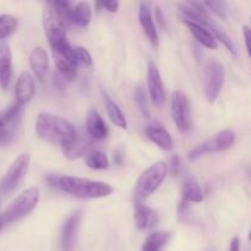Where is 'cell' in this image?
Masks as SVG:
<instances>
[{"instance_id":"obj_6","label":"cell","mask_w":251,"mask_h":251,"mask_svg":"<svg viewBox=\"0 0 251 251\" xmlns=\"http://www.w3.org/2000/svg\"><path fill=\"white\" fill-rule=\"evenodd\" d=\"M43 28L53 50H55L68 42L66 41L65 26H64L63 21L59 17L58 12L54 9L51 2H47L46 6H44Z\"/></svg>"},{"instance_id":"obj_9","label":"cell","mask_w":251,"mask_h":251,"mask_svg":"<svg viewBox=\"0 0 251 251\" xmlns=\"http://www.w3.org/2000/svg\"><path fill=\"white\" fill-rule=\"evenodd\" d=\"M29 163H31V156L28 153H21L19 157H16V159L12 162L11 166L5 173L4 178L0 181V193H11L19 185L25 174L27 173Z\"/></svg>"},{"instance_id":"obj_24","label":"cell","mask_w":251,"mask_h":251,"mask_svg":"<svg viewBox=\"0 0 251 251\" xmlns=\"http://www.w3.org/2000/svg\"><path fill=\"white\" fill-rule=\"evenodd\" d=\"M103 96H104V100H105V108H107L108 117L110 118V120H112L118 127L126 130L127 129L126 118L124 117V114H123V112L120 110V108L118 107V104L114 102V100H110V97H108L107 93H103Z\"/></svg>"},{"instance_id":"obj_34","label":"cell","mask_w":251,"mask_h":251,"mask_svg":"<svg viewBox=\"0 0 251 251\" xmlns=\"http://www.w3.org/2000/svg\"><path fill=\"white\" fill-rule=\"evenodd\" d=\"M229 251H240V242L238 237H235L234 239L232 240V243H230Z\"/></svg>"},{"instance_id":"obj_5","label":"cell","mask_w":251,"mask_h":251,"mask_svg":"<svg viewBox=\"0 0 251 251\" xmlns=\"http://www.w3.org/2000/svg\"><path fill=\"white\" fill-rule=\"evenodd\" d=\"M235 144V134L232 130H222V131L217 132L213 136L206 141L201 142V144L196 145L195 147L189 151L188 158L190 161H195V159L200 158V157L205 156L208 153H217V152L226 151V150L230 149L233 145Z\"/></svg>"},{"instance_id":"obj_29","label":"cell","mask_w":251,"mask_h":251,"mask_svg":"<svg viewBox=\"0 0 251 251\" xmlns=\"http://www.w3.org/2000/svg\"><path fill=\"white\" fill-rule=\"evenodd\" d=\"M134 97H135V102H136V104H137V107H139L140 112L144 114L145 118H150L149 107H147L146 93H145L144 88L140 87V86H137L136 90H135Z\"/></svg>"},{"instance_id":"obj_8","label":"cell","mask_w":251,"mask_h":251,"mask_svg":"<svg viewBox=\"0 0 251 251\" xmlns=\"http://www.w3.org/2000/svg\"><path fill=\"white\" fill-rule=\"evenodd\" d=\"M171 113L176 127L181 134H188L191 129L190 103L183 91H174L172 95Z\"/></svg>"},{"instance_id":"obj_27","label":"cell","mask_w":251,"mask_h":251,"mask_svg":"<svg viewBox=\"0 0 251 251\" xmlns=\"http://www.w3.org/2000/svg\"><path fill=\"white\" fill-rule=\"evenodd\" d=\"M54 56H55L56 69H58L59 73L61 74V76L69 81L75 80L76 76H77V65L70 63V61L61 58V56H58V55H54Z\"/></svg>"},{"instance_id":"obj_10","label":"cell","mask_w":251,"mask_h":251,"mask_svg":"<svg viewBox=\"0 0 251 251\" xmlns=\"http://www.w3.org/2000/svg\"><path fill=\"white\" fill-rule=\"evenodd\" d=\"M22 118V107L16 102L1 114L0 122V145L9 144L14 139Z\"/></svg>"},{"instance_id":"obj_18","label":"cell","mask_w":251,"mask_h":251,"mask_svg":"<svg viewBox=\"0 0 251 251\" xmlns=\"http://www.w3.org/2000/svg\"><path fill=\"white\" fill-rule=\"evenodd\" d=\"M12 78V54L7 44H0V87L7 90Z\"/></svg>"},{"instance_id":"obj_15","label":"cell","mask_w":251,"mask_h":251,"mask_svg":"<svg viewBox=\"0 0 251 251\" xmlns=\"http://www.w3.org/2000/svg\"><path fill=\"white\" fill-rule=\"evenodd\" d=\"M134 220L137 229L149 230L158 226L159 216L153 208L142 205V203H136Z\"/></svg>"},{"instance_id":"obj_23","label":"cell","mask_w":251,"mask_h":251,"mask_svg":"<svg viewBox=\"0 0 251 251\" xmlns=\"http://www.w3.org/2000/svg\"><path fill=\"white\" fill-rule=\"evenodd\" d=\"M171 238L168 232H154L146 238L141 247V251H161Z\"/></svg>"},{"instance_id":"obj_11","label":"cell","mask_w":251,"mask_h":251,"mask_svg":"<svg viewBox=\"0 0 251 251\" xmlns=\"http://www.w3.org/2000/svg\"><path fill=\"white\" fill-rule=\"evenodd\" d=\"M81 220H82V212L78 210L71 213L66 218L65 222H64L60 238V244L63 251H73L74 248H75Z\"/></svg>"},{"instance_id":"obj_35","label":"cell","mask_w":251,"mask_h":251,"mask_svg":"<svg viewBox=\"0 0 251 251\" xmlns=\"http://www.w3.org/2000/svg\"><path fill=\"white\" fill-rule=\"evenodd\" d=\"M179 166H180V163H179L178 156H174L173 159H172V168H173V173L174 174L178 173Z\"/></svg>"},{"instance_id":"obj_12","label":"cell","mask_w":251,"mask_h":251,"mask_svg":"<svg viewBox=\"0 0 251 251\" xmlns=\"http://www.w3.org/2000/svg\"><path fill=\"white\" fill-rule=\"evenodd\" d=\"M147 91L150 98L156 107H161L166 100L163 83H162L161 73L154 63H149L147 66Z\"/></svg>"},{"instance_id":"obj_21","label":"cell","mask_w":251,"mask_h":251,"mask_svg":"<svg viewBox=\"0 0 251 251\" xmlns=\"http://www.w3.org/2000/svg\"><path fill=\"white\" fill-rule=\"evenodd\" d=\"M185 25L188 26L189 31L191 32V34L195 37V39L199 43L202 44L206 48L217 49V39L215 38V36H213L205 26H202V25L200 24H196V22L189 21V20H185Z\"/></svg>"},{"instance_id":"obj_7","label":"cell","mask_w":251,"mask_h":251,"mask_svg":"<svg viewBox=\"0 0 251 251\" xmlns=\"http://www.w3.org/2000/svg\"><path fill=\"white\" fill-rule=\"evenodd\" d=\"M225 77L226 73L222 63L212 59V60L206 64L203 88H205L206 100L211 104H213L217 100V98L220 97L223 83H225Z\"/></svg>"},{"instance_id":"obj_38","label":"cell","mask_w":251,"mask_h":251,"mask_svg":"<svg viewBox=\"0 0 251 251\" xmlns=\"http://www.w3.org/2000/svg\"><path fill=\"white\" fill-rule=\"evenodd\" d=\"M0 122H1V114H0Z\"/></svg>"},{"instance_id":"obj_30","label":"cell","mask_w":251,"mask_h":251,"mask_svg":"<svg viewBox=\"0 0 251 251\" xmlns=\"http://www.w3.org/2000/svg\"><path fill=\"white\" fill-rule=\"evenodd\" d=\"M205 7L207 10H210L211 12H213L215 15H217L218 17L221 19L226 20L227 19V12H228V7L226 2L222 1H205L203 2Z\"/></svg>"},{"instance_id":"obj_13","label":"cell","mask_w":251,"mask_h":251,"mask_svg":"<svg viewBox=\"0 0 251 251\" xmlns=\"http://www.w3.org/2000/svg\"><path fill=\"white\" fill-rule=\"evenodd\" d=\"M34 92H36V87H34V78L32 74L28 71L20 74L16 86H15V98H16L17 104L24 107L33 98Z\"/></svg>"},{"instance_id":"obj_33","label":"cell","mask_w":251,"mask_h":251,"mask_svg":"<svg viewBox=\"0 0 251 251\" xmlns=\"http://www.w3.org/2000/svg\"><path fill=\"white\" fill-rule=\"evenodd\" d=\"M249 33L250 29L248 26L243 27V34H244V42H245V48H247L248 54H250V46H249Z\"/></svg>"},{"instance_id":"obj_19","label":"cell","mask_w":251,"mask_h":251,"mask_svg":"<svg viewBox=\"0 0 251 251\" xmlns=\"http://www.w3.org/2000/svg\"><path fill=\"white\" fill-rule=\"evenodd\" d=\"M29 66L33 75L39 81L44 80L47 70H48V54H47L46 49L42 47H36L32 50L31 55H29Z\"/></svg>"},{"instance_id":"obj_2","label":"cell","mask_w":251,"mask_h":251,"mask_svg":"<svg viewBox=\"0 0 251 251\" xmlns=\"http://www.w3.org/2000/svg\"><path fill=\"white\" fill-rule=\"evenodd\" d=\"M58 188L80 199H100L114 193V188L110 184L76 176H59Z\"/></svg>"},{"instance_id":"obj_14","label":"cell","mask_w":251,"mask_h":251,"mask_svg":"<svg viewBox=\"0 0 251 251\" xmlns=\"http://www.w3.org/2000/svg\"><path fill=\"white\" fill-rule=\"evenodd\" d=\"M139 21L141 25V28L144 29L147 39L153 47H158L159 36L157 32L156 25H154V19L152 16L151 7L147 2H141L139 9Z\"/></svg>"},{"instance_id":"obj_28","label":"cell","mask_w":251,"mask_h":251,"mask_svg":"<svg viewBox=\"0 0 251 251\" xmlns=\"http://www.w3.org/2000/svg\"><path fill=\"white\" fill-rule=\"evenodd\" d=\"M17 28V17L12 15H0V41L15 33Z\"/></svg>"},{"instance_id":"obj_25","label":"cell","mask_w":251,"mask_h":251,"mask_svg":"<svg viewBox=\"0 0 251 251\" xmlns=\"http://www.w3.org/2000/svg\"><path fill=\"white\" fill-rule=\"evenodd\" d=\"M183 194H184V200L188 202H195L199 203L203 200V194L201 191L200 185L198 181L193 178H186L184 180L183 185Z\"/></svg>"},{"instance_id":"obj_17","label":"cell","mask_w":251,"mask_h":251,"mask_svg":"<svg viewBox=\"0 0 251 251\" xmlns=\"http://www.w3.org/2000/svg\"><path fill=\"white\" fill-rule=\"evenodd\" d=\"M92 141L93 140L87 134H77L70 144L61 146L64 156H65V158L70 159V161L78 159L90 149Z\"/></svg>"},{"instance_id":"obj_26","label":"cell","mask_w":251,"mask_h":251,"mask_svg":"<svg viewBox=\"0 0 251 251\" xmlns=\"http://www.w3.org/2000/svg\"><path fill=\"white\" fill-rule=\"evenodd\" d=\"M86 164L88 168L95 169V171H103V169L109 168V159L107 154L102 151H92L86 157Z\"/></svg>"},{"instance_id":"obj_3","label":"cell","mask_w":251,"mask_h":251,"mask_svg":"<svg viewBox=\"0 0 251 251\" xmlns=\"http://www.w3.org/2000/svg\"><path fill=\"white\" fill-rule=\"evenodd\" d=\"M168 176V166L163 161H158L146 169L140 176L135 186V202L141 203L145 199L154 193L162 185Z\"/></svg>"},{"instance_id":"obj_16","label":"cell","mask_w":251,"mask_h":251,"mask_svg":"<svg viewBox=\"0 0 251 251\" xmlns=\"http://www.w3.org/2000/svg\"><path fill=\"white\" fill-rule=\"evenodd\" d=\"M86 130H87L86 134L92 140H97V141L107 139L108 132H109L104 119L96 109L88 110L87 120H86Z\"/></svg>"},{"instance_id":"obj_32","label":"cell","mask_w":251,"mask_h":251,"mask_svg":"<svg viewBox=\"0 0 251 251\" xmlns=\"http://www.w3.org/2000/svg\"><path fill=\"white\" fill-rule=\"evenodd\" d=\"M98 6H102L103 9H105L109 12H117L119 9V2L115 1V0H108V1H102L97 2Z\"/></svg>"},{"instance_id":"obj_22","label":"cell","mask_w":251,"mask_h":251,"mask_svg":"<svg viewBox=\"0 0 251 251\" xmlns=\"http://www.w3.org/2000/svg\"><path fill=\"white\" fill-rule=\"evenodd\" d=\"M91 17H92V10L88 2H78L74 5L73 15H71L73 24L77 25L78 27H86L91 22Z\"/></svg>"},{"instance_id":"obj_4","label":"cell","mask_w":251,"mask_h":251,"mask_svg":"<svg viewBox=\"0 0 251 251\" xmlns=\"http://www.w3.org/2000/svg\"><path fill=\"white\" fill-rule=\"evenodd\" d=\"M39 202V190L37 188H28L22 191L10 202L6 210L0 215L2 223L10 225V223L24 218L25 216L29 215Z\"/></svg>"},{"instance_id":"obj_20","label":"cell","mask_w":251,"mask_h":251,"mask_svg":"<svg viewBox=\"0 0 251 251\" xmlns=\"http://www.w3.org/2000/svg\"><path fill=\"white\" fill-rule=\"evenodd\" d=\"M145 134L149 137L150 141L156 144L157 146L161 147L164 151H171L172 147H173V140H172L171 135H169V132L167 131L163 126H161V125H149V126L145 129Z\"/></svg>"},{"instance_id":"obj_36","label":"cell","mask_w":251,"mask_h":251,"mask_svg":"<svg viewBox=\"0 0 251 251\" xmlns=\"http://www.w3.org/2000/svg\"><path fill=\"white\" fill-rule=\"evenodd\" d=\"M156 15H157V19H158V21L161 22V25H162V26H163V25H164V17H162V15H161V9H159V7H157Z\"/></svg>"},{"instance_id":"obj_37","label":"cell","mask_w":251,"mask_h":251,"mask_svg":"<svg viewBox=\"0 0 251 251\" xmlns=\"http://www.w3.org/2000/svg\"><path fill=\"white\" fill-rule=\"evenodd\" d=\"M2 228H4V223H2L1 217H0V232H1V230H2Z\"/></svg>"},{"instance_id":"obj_31","label":"cell","mask_w":251,"mask_h":251,"mask_svg":"<svg viewBox=\"0 0 251 251\" xmlns=\"http://www.w3.org/2000/svg\"><path fill=\"white\" fill-rule=\"evenodd\" d=\"M74 53H75L77 65L78 64H82L85 66L92 65V58H91L90 51L86 48H83V47H76V48H74Z\"/></svg>"},{"instance_id":"obj_1","label":"cell","mask_w":251,"mask_h":251,"mask_svg":"<svg viewBox=\"0 0 251 251\" xmlns=\"http://www.w3.org/2000/svg\"><path fill=\"white\" fill-rule=\"evenodd\" d=\"M36 132L39 139L56 142L60 146L70 144L77 135L73 123L50 113H39L36 120Z\"/></svg>"}]
</instances>
